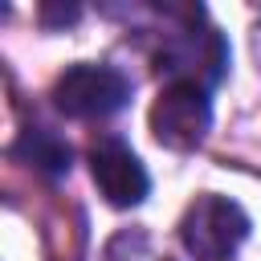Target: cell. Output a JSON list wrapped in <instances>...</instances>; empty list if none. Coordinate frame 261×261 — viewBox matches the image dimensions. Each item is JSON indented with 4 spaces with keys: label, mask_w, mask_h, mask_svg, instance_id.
Masks as SVG:
<instances>
[{
    "label": "cell",
    "mask_w": 261,
    "mask_h": 261,
    "mask_svg": "<svg viewBox=\"0 0 261 261\" xmlns=\"http://www.w3.org/2000/svg\"><path fill=\"white\" fill-rule=\"evenodd\" d=\"M200 20H204V12H196L184 29L167 33L159 53H155V65L171 82H188V86L212 90L228 69V45L212 24H200Z\"/></svg>",
    "instance_id": "6da1fadb"
},
{
    "label": "cell",
    "mask_w": 261,
    "mask_h": 261,
    "mask_svg": "<svg viewBox=\"0 0 261 261\" xmlns=\"http://www.w3.org/2000/svg\"><path fill=\"white\" fill-rule=\"evenodd\" d=\"M245 237H249L245 208L232 204L228 196H216V192L196 196V204L179 220V241L196 261H224L241 249Z\"/></svg>",
    "instance_id": "7a4b0ae2"
},
{
    "label": "cell",
    "mask_w": 261,
    "mask_h": 261,
    "mask_svg": "<svg viewBox=\"0 0 261 261\" xmlns=\"http://www.w3.org/2000/svg\"><path fill=\"white\" fill-rule=\"evenodd\" d=\"M130 98V77L118 73L114 65H69L53 82V106L65 118H110L126 106Z\"/></svg>",
    "instance_id": "3957f363"
},
{
    "label": "cell",
    "mask_w": 261,
    "mask_h": 261,
    "mask_svg": "<svg viewBox=\"0 0 261 261\" xmlns=\"http://www.w3.org/2000/svg\"><path fill=\"white\" fill-rule=\"evenodd\" d=\"M212 126L208 90L188 82H167L151 106V135L167 151H196Z\"/></svg>",
    "instance_id": "277c9868"
},
{
    "label": "cell",
    "mask_w": 261,
    "mask_h": 261,
    "mask_svg": "<svg viewBox=\"0 0 261 261\" xmlns=\"http://www.w3.org/2000/svg\"><path fill=\"white\" fill-rule=\"evenodd\" d=\"M90 171H94L98 192H102L106 204H114V208H135V204H143L147 192H151L147 167H143L139 155H135L126 143H118V139L94 147V155H90Z\"/></svg>",
    "instance_id": "5b68a950"
},
{
    "label": "cell",
    "mask_w": 261,
    "mask_h": 261,
    "mask_svg": "<svg viewBox=\"0 0 261 261\" xmlns=\"http://www.w3.org/2000/svg\"><path fill=\"white\" fill-rule=\"evenodd\" d=\"M12 155H16V159H24L29 167L45 171V175H65V171H69V163H73L69 143H65L61 135H53L49 126H29V130L16 139Z\"/></svg>",
    "instance_id": "8992f818"
},
{
    "label": "cell",
    "mask_w": 261,
    "mask_h": 261,
    "mask_svg": "<svg viewBox=\"0 0 261 261\" xmlns=\"http://www.w3.org/2000/svg\"><path fill=\"white\" fill-rule=\"evenodd\" d=\"M77 12H82L77 4H65V8L61 4H45L41 8V20L45 24H69V20H77Z\"/></svg>",
    "instance_id": "52a82bcc"
}]
</instances>
